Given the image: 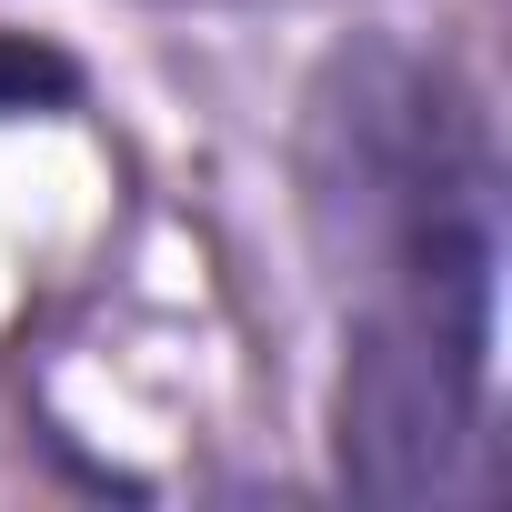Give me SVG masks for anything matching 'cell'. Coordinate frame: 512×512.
Segmentation results:
<instances>
[{
  "label": "cell",
  "instance_id": "2",
  "mask_svg": "<svg viewBox=\"0 0 512 512\" xmlns=\"http://www.w3.org/2000/svg\"><path fill=\"white\" fill-rule=\"evenodd\" d=\"M201 11H302V0H201Z\"/></svg>",
  "mask_w": 512,
  "mask_h": 512
},
{
  "label": "cell",
  "instance_id": "1",
  "mask_svg": "<svg viewBox=\"0 0 512 512\" xmlns=\"http://www.w3.org/2000/svg\"><path fill=\"white\" fill-rule=\"evenodd\" d=\"M302 221L342 292L332 462L362 502H442L492 412L502 161L452 61L352 41L302 101Z\"/></svg>",
  "mask_w": 512,
  "mask_h": 512
}]
</instances>
